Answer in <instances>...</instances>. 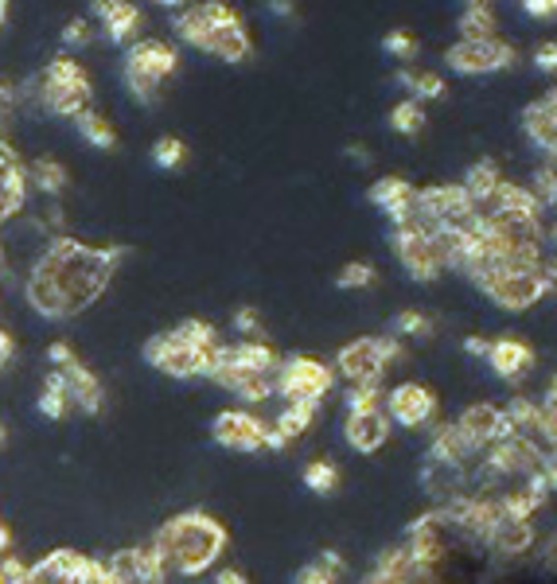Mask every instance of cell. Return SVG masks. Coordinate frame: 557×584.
I'll use <instances>...</instances> for the list:
<instances>
[{
	"mask_svg": "<svg viewBox=\"0 0 557 584\" xmlns=\"http://www.w3.org/2000/svg\"><path fill=\"white\" fill-rule=\"evenodd\" d=\"M121 258H125L121 246L94 250V246L59 234L47 241L44 258L24 277V297L44 320H66L102 297Z\"/></svg>",
	"mask_w": 557,
	"mask_h": 584,
	"instance_id": "1",
	"label": "cell"
},
{
	"mask_svg": "<svg viewBox=\"0 0 557 584\" xmlns=\"http://www.w3.org/2000/svg\"><path fill=\"white\" fill-rule=\"evenodd\" d=\"M226 542H231V534L219 519H211L207 510H184L157 530L149 549L157 554L164 573L203 576L226 554Z\"/></svg>",
	"mask_w": 557,
	"mask_h": 584,
	"instance_id": "2",
	"label": "cell"
},
{
	"mask_svg": "<svg viewBox=\"0 0 557 584\" xmlns=\"http://www.w3.org/2000/svg\"><path fill=\"white\" fill-rule=\"evenodd\" d=\"M180 51L164 39H137L125 47V86L140 105L160 102V86L176 75Z\"/></svg>",
	"mask_w": 557,
	"mask_h": 584,
	"instance_id": "3",
	"label": "cell"
},
{
	"mask_svg": "<svg viewBox=\"0 0 557 584\" xmlns=\"http://www.w3.org/2000/svg\"><path fill=\"white\" fill-rule=\"evenodd\" d=\"M406 359V347L394 335H362L355 344H347L335 355V378H344L347 386H382V374L391 371L394 362Z\"/></svg>",
	"mask_w": 557,
	"mask_h": 584,
	"instance_id": "4",
	"label": "cell"
},
{
	"mask_svg": "<svg viewBox=\"0 0 557 584\" xmlns=\"http://www.w3.org/2000/svg\"><path fill=\"white\" fill-rule=\"evenodd\" d=\"M39 102L55 117H78L83 110H90V78H86L83 63L71 55L51 59L39 78Z\"/></svg>",
	"mask_w": 557,
	"mask_h": 584,
	"instance_id": "5",
	"label": "cell"
},
{
	"mask_svg": "<svg viewBox=\"0 0 557 584\" xmlns=\"http://www.w3.org/2000/svg\"><path fill=\"white\" fill-rule=\"evenodd\" d=\"M332 386H335L332 366L308 359V355L281 359L277 374H273V398H281L285 406H320L332 394Z\"/></svg>",
	"mask_w": 557,
	"mask_h": 584,
	"instance_id": "6",
	"label": "cell"
},
{
	"mask_svg": "<svg viewBox=\"0 0 557 584\" xmlns=\"http://www.w3.org/2000/svg\"><path fill=\"white\" fill-rule=\"evenodd\" d=\"M480 293L503 312H527L554 288V270H492L475 281Z\"/></svg>",
	"mask_w": 557,
	"mask_h": 584,
	"instance_id": "7",
	"label": "cell"
},
{
	"mask_svg": "<svg viewBox=\"0 0 557 584\" xmlns=\"http://www.w3.org/2000/svg\"><path fill=\"white\" fill-rule=\"evenodd\" d=\"M445 63L453 66L456 75L475 78V75H495V71H507V66L519 63V51H515L507 39H456L445 51Z\"/></svg>",
	"mask_w": 557,
	"mask_h": 584,
	"instance_id": "8",
	"label": "cell"
},
{
	"mask_svg": "<svg viewBox=\"0 0 557 584\" xmlns=\"http://www.w3.org/2000/svg\"><path fill=\"white\" fill-rule=\"evenodd\" d=\"M211 351H191V347L180 344L172 332H160L145 344V362H149L152 371L168 374V378H196V374L211 371Z\"/></svg>",
	"mask_w": 557,
	"mask_h": 584,
	"instance_id": "9",
	"label": "cell"
},
{
	"mask_svg": "<svg viewBox=\"0 0 557 584\" xmlns=\"http://www.w3.org/2000/svg\"><path fill=\"white\" fill-rule=\"evenodd\" d=\"M382 401H386V406H382L386 421L409 428V433L433 425V418H437V394H433L425 382H398V386H391V394Z\"/></svg>",
	"mask_w": 557,
	"mask_h": 584,
	"instance_id": "10",
	"label": "cell"
},
{
	"mask_svg": "<svg viewBox=\"0 0 557 584\" xmlns=\"http://www.w3.org/2000/svg\"><path fill=\"white\" fill-rule=\"evenodd\" d=\"M391 246H394V258L401 261V270L409 273L413 281H421V285H433V281L441 277V258L437 250H433V238H429V231H421V226H398V231L391 234Z\"/></svg>",
	"mask_w": 557,
	"mask_h": 584,
	"instance_id": "11",
	"label": "cell"
},
{
	"mask_svg": "<svg viewBox=\"0 0 557 584\" xmlns=\"http://www.w3.org/2000/svg\"><path fill=\"white\" fill-rule=\"evenodd\" d=\"M214 445L231 448V452H261L265 448V421L250 409H223L219 418L211 421Z\"/></svg>",
	"mask_w": 557,
	"mask_h": 584,
	"instance_id": "12",
	"label": "cell"
},
{
	"mask_svg": "<svg viewBox=\"0 0 557 584\" xmlns=\"http://www.w3.org/2000/svg\"><path fill=\"white\" fill-rule=\"evenodd\" d=\"M453 425L460 428V436L475 452H487L492 445H499L503 436H511V425L503 418V406H495V401H472Z\"/></svg>",
	"mask_w": 557,
	"mask_h": 584,
	"instance_id": "13",
	"label": "cell"
},
{
	"mask_svg": "<svg viewBox=\"0 0 557 584\" xmlns=\"http://www.w3.org/2000/svg\"><path fill=\"white\" fill-rule=\"evenodd\" d=\"M203 55L223 59V63H246V59L253 55L250 32H246V24L238 20V12L226 9V4H223V12H219V20H214L211 36H207Z\"/></svg>",
	"mask_w": 557,
	"mask_h": 584,
	"instance_id": "14",
	"label": "cell"
},
{
	"mask_svg": "<svg viewBox=\"0 0 557 584\" xmlns=\"http://www.w3.org/2000/svg\"><path fill=\"white\" fill-rule=\"evenodd\" d=\"M164 569H160L157 554L149 546L137 549H117L106 561V584H164Z\"/></svg>",
	"mask_w": 557,
	"mask_h": 584,
	"instance_id": "15",
	"label": "cell"
},
{
	"mask_svg": "<svg viewBox=\"0 0 557 584\" xmlns=\"http://www.w3.org/2000/svg\"><path fill=\"white\" fill-rule=\"evenodd\" d=\"M487 366L499 374L503 382H522L534 366H539V351L527 344L522 335H499L487 347Z\"/></svg>",
	"mask_w": 557,
	"mask_h": 584,
	"instance_id": "16",
	"label": "cell"
},
{
	"mask_svg": "<svg viewBox=\"0 0 557 584\" xmlns=\"http://www.w3.org/2000/svg\"><path fill=\"white\" fill-rule=\"evenodd\" d=\"M413 191H418V187L409 184V179L382 176V179H374L371 191H367V203L379 207V211L394 223V231H398V226L413 223Z\"/></svg>",
	"mask_w": 557,
	"mask_h": 584,
	"instance_id": "17",
	"label": "cell"
},
{
	"mask_svg": "<svg viewBox=\"0 0 557 584\" xmlns=\"http://www.w3.org/2000/svg\"><path fill=\"white\" fill-rule=\"evenodd\" d=\"M522 133H527V140L534 149L546 152V160L554 157V149H557V94L554 90H546L542 98H534V102L522 110Z\"/></svg>",
	"mask_w": 557,
	"mask_h": 584,
	"instance_id": "18",
	"label": "cell"
},
{
	"mask_svg": "<svg viewBox=\"0 0 557 584\" xmlns=\"http://www.w3.org/2000/svg\"><path fill=\"white\" fill-rule=\"evenodd\" d=\"M90 16H98L106 39H110L113 47L137 44V36H140V9L137 4H125V0H98V4H90Z\"/></svg>",
	"mask_w": 557,
	"mask_h": 584,
	"instance_id": "19",
	"label": "cell"
},
{
	"mask_svg": "<svg viewBox=\"0 0 557 584\" xmlns=\"http://www.w3.org/2000/svg\"><path fill=\"white\" fill-rule=\"evenodd\" d=\"M391 421H386V413L382 409H367V413H347L344 421V436H347V445L355 448V452L362 456H371L379 452L386 440H391Z\"/></svg>",
	"mask_w": 557,
	"mask_h": 584,
	"instance_id": "20",
	"label": "cell"
},
{
	"mask_svg": "<svg viewBox=\"0 0 557 584\" xmlns=\"http://www.w3.org/2000/svg\"><path fill=\"white\" fill-rule=\"evenodd\" d=\"M483 546L492 549L495 557H522L534 546V526H530L527 519H499L487 530Z\"/></svg>",
	"mask_w": 557,
	"mask_h": 584,
	"instance_id": "21",
	"label": "cell"
},
{
	"mask_svg": "<svg viewBox=\"0 0 557 584\" xmlns=\"http://www.w3.org/2000/svg\"><path fill=\"white\" fill-rule=\"evenodd\" d=\"M475 456H480V452L468 445L456 425H437V428H433V440H429V460H433V464L460 468V472H465Z\"/></svg>",
	"mask_w": 557,
	"mask_h": 584,
	"instance_id": "22",
	"label": "cell"
},
{
	"mask_svg": "<svg viewBox=\"0 0 557 584\" xmlns=\"http://www.w3.org/2000/svg\"><path fill=\"white\" fill-rule=\"evenodd\" d=\"M59 374H63V382H66V401H71L75 409H83V413H98V409L106 406L102 382L94 378L83 362H71V366L59 371Z\"/></svg>",
	"mask_w": 557,
	"mask_h": 584,
	"instance_id": "23",
	"label": "cell"
},
{
	"mask_svg": "<svg viewBox=\"0 0 557 584\" xmlns=\"http://www.w3.org/2000/svg\"><path fill=\"white\" fill-rule=\"evenodd\" d=\"M24 184L32 187V191H39L44 199H59L63 195V187L71 184V176H66V164L55 157H36L24 164Z\"/></svg>",
	"mask_w": 557,
	"mask_h": 584,
	"instance_id": "24",
	"label": "cell"
},
{
	"mask_svg": "<svg viewBox=\"0 0 557 584\" xmlns=\"http://www.w3.org/2000/svg\"><path fill=\"white\" fill-rule=\"evenodd\" d=\"M499 184H503V172L495 160H475V164L465 172V179H460V187H465V195L472 199L475 211L487 207V199L499 191Z\"/></svg>",
	"mask_w": 557,
	"mask_h": 584,
	"instance_id": "25",
	"label": "cell"
},
{
	"mask_svg": "<svg viewBox=\"0 0 557 584\" xmlns=\"http://www.w3.org/2000/svg\"><path fill=\"white\" fill-rule=\"evenodd\" d=\"M499 32L495 24V4L487 0H472L460 9V39H492Z\"/></svg>",
	"mask_w": 557,
	"mask_h": 584,
	"instance_id": "26",
	"label": "cell"
},
{
	"mask_svg": "<svg viewBox=\"0 0 557 584\" xmlns=\"http://www.w3.org/2000/svg\"><path fill=\"white\" fill-rule=\"evenodd\" d=\"M75 129H78V137H83L86 145H94V149H102V152L117 149V129H113L110 121H106L98 110H83V113H78Z\"/></svg>",
	"mask_w": 557,
	"mask_h": 584,
	"instance_id": "27",
	"label": "cell"
},
{
	"mask_svg": "<svg viewBox=\"0 0 557 584\" xmlns=\"http://www.w3.org/2000/svg\"><path fill=\"white\" fill-rule=\"evenodd\" d=\"M391 335L394 339H433V335H437V324H433L421 308H401V312L391 320Z\"/></svg>",
	"mask_w": 557,
	"mask_h": 584,
	"instance_id": "28",
	"label": "cell"
},
{
	"mask_svg": "<svg viewBox=\"0 0 557 584\" xmlns=\"http://www.w3.org/2000/svg\"><path fill=\"white\" fill-rule=\"evenodd\" d=\"M66 409H71V401H66V382L59 371H51L44 378V389H39V413H44L47 421H63Z\"/></svg>",
	"mask_w": 557,
	"mask_h": 584,
	"instance_id": "29",
	"label": "cell"
},
{
	"mask_svg": "<svg viewBox=\"0 0 557 584\" xmlns=\"http://www.w3.org/2000/svg\"><path fill=\"white\" fill-rule=\"evenodd\" d=\"M320 406H285L277 413V421H273V433L281 436V440H297V436L308 433V425H312V418H317Z\"/></svg>",
	"mask_w": 557,
	"mask_h": 584,
	"instance_id": "30",
	"label": "cell"
},
{
	"mask_svg": "<svg viewBox=\"0 0 557 584\" xmlns=\"http://www.w3.org/2000/svg\"><path fill=\"white\" fill-rule=\"evenodd\" d=\"M391 129L401 133V137H418V133L425 129V105L413 102V98L398 102V105L391 110Z\"/></svg>",
	"mask_w": 557,
	"mask_h": 584,
	"instance_id": "31",
	"label": "cell"
},
{
	"mask_svg": "<svg viewBox=\"0 0 557 584\" xmlns=\"http://www.w3.org/2000/svg\"><path fill=\"white\" fill-rule=\"evenodd\" d=\"M305 487L312 495H332L335 487H339V468H335V460H312V464L305 468Z\"/></svg>",
	"mask_w": 557,
	"mask_h": 584,
	"instance_id": "32",
	"label": "cell"
},
{
	"mask_svg": "<svg viewBox=\"0 0 557 584\" xmlns=\"http://www.w3.org/2000/svg\"><path fill=\"white\" fill-rule=\"evenodd\" d=\"M374 281H379V270H374L371 261H347L344 270L335 273V288H344V293H351V288H371Z\"/></svg>",
	"mask_w": 557,
	"mask_h": 584,
	"instance_id": "33",
	"label": "cell"
},
{
	"mask_svg": "<svg viewBox=\"0 0 557 584\" xmlns=\"http://www.w3.org/2000/svg\"><path fill=\"white\" fill-rule=\"evenodd\" d=\"M94 32H98V28H94V24H90L86 16L66 20V24H63V36H59V39H63V55H66V51H86V47L94 44Z\"/></svg>",
	"mask_w": 557,
	"mask_h": 584,
	"instance_id": "34",
	"label": "cell"
},
{
	"mask_svg": "<svg viewBox=\"0 0 557 584\" xmlns=\"http://www.w3.org/2000/svg\"><path fill=\"white\" fill-rule=\"evenodd\" d=\"M184 160H187V145L180 137H160L157 145H152V164L157 167L172 172V167H180Z\"/></svg>",
	"mask_w": 557,
	"mask_h": 584,
	"instance_id": "35",
	"label": "cell"
},
{
	"mask_svg": "<svg viewBox=\"0 0 557 584\" xmlns=\"http://www.w3.org/2000/svg\"><path fill=\"white\" fill-rule=\"evenodd\" d=\"M441 94H445V78L437 71H413V90H409L413 102H437Z\"/></svg>",
	"mask_w": 557,
	"mask_h": 584,
	"instance_id": "36",
	"label": "cell"
},
{
	"mask_svg": "<svg viewBox=\"0 0 557 584\" xmlns=\"http://www.w3.org/2000/svg\"><path fill=\"white\" fill-rule=\"evenodd\" d=\"M530 195L539 199V207H546V211H554V199H557V176H554V160H546V164L534 172V187H530Z\"/></svg>",
	"mask_w": 557,
	"mask_h": 584,
	"instance_id": "37",
	"label": "cell"
},
{
	"mask_svg": "<svg viewBox=\"0 0 557 584\" xmlns=\"http://www.w3.org/2000/svg\"><path fill=\"white\" fill-rule=\"evenodd\" d=\"M382 47H386V51H391V55L398 59L401 66H409V63H413V59H418V51H421V47H418V39L409 36V32H401V28H398V32H391V36L382 39Z\"/></svg>",
	"mask_w": 557,
	"mask_h": 584,
	"instance_id": "38",
	"label": "cell"
},
{
	"mask_svg": "<svg viewBox=\"0 0 557 584\" xmlns=\"http://www.w3.org/2000/svg\"><path fill=\"white\" fill-rule=\"evenodd\" d=\"M382 409V386H347V413Z\"/></svg>",
	"mask_w": 557,
	"mask_h": 584,
	"instance_id": "39",
	"label": "cell"
},
{
	"mask_svg": "<svg viewBox=\"0 0 557 584\" xmlns=\"http://www.w3.org/2000/svg\"><path fill=\"white\" fill-rule=\"evenodd\" d=\"M234 332H238L242 339H250V344L265 339V335H261V315H258V308H238V312H234Z\"/></svg>",
	"mask_w": 557,
	"mask_h": 584,
	"instance_id": "40",
	"label": "cell"
},
{
	"mask_svg": "<svg viewBox=\"0 0 557 584\" xmlns=\"http://www.w3.org/2000/svg\"><path fill=\"white\" fill-rule=\"evenodd\" d=\"M47 362H51L55 371H66L71 362H78V359H75V347H71V344H63V339H59V344H51V347H47Z\"/></svg>",
	"mask_w": 557,
	"mask_h": 584,
	"instance_id": "41",
	"label": "cell"
},
{
	"mask_svg": "<svg viewBox=\"0 0 557 584\" xmlns=\"http://www.w3.org/2000/svg\"><path fill=\"white\" fill-rule=\"evenodd\" d=\"M320 569H324L327 576H332V581H339V576L347 573V561H344V554H335V549H324V554H320V561H317Z\"/></svg>",
	"mask_w": 557,
	"mask_h": 584,
	"instance_id": "42",
	"label": "cell"
},
{
	"mask_svg": "<svg viewBox=\"0 0 557 584\" xmlns=\"http://www.w3.org/2000/svg\"><path fill=\"white\" fill-rule=\"evenodd\" d=\"M522 12H527L530 20H554L557 4H554V0H527V4H522Z\"/></svg>",
	"mask_w": 557,
	"mask_h": 584,
	"instance_id": "43",
	"label": "cell"
},
{
	"mask_svg": "<svg viewBox=\"0 0 557 584\" xmlns=\"http://www.w3.org/2000/svg\"><path fill=\"white\" fill-rule=\"evenodd\" d=\"M534 66H539V71H546V75H554V66H557V47H554V44H542L539 51H534Z\"/></svg>",
	"mask_w": 557,
	"mask_h": 584,
	"instance_id": "44",
	"label": "cell"
},
{
	"mask_svg": "<svg viewBox=\"0 0 557 584\" xmlns=\"http://www.w3.org/2000/svg\"><path fill=\"white\" fill-rule=\"evenodd\" d=\"M297 584H335V581L324 573V569L317 566V561H312V566H305V569L297 573Z\"/></svg>",
	"mask_w": 557,
	"mask_h": 584,
	"instance_id": "45",
	"label": "cell"
},
{
	"mask_svg": "<svg viewBox=\"0 0 557 584\" xmlns=\"http://www.w3.org/2000/svg\"><path fill=\"white\" fill-rule=\"evenodd\" d=\"M487 339H483V335H468L465 339V355H472V359H487Z\"/></svg>",
	"mask_w": 557,
	"mask_h": 584,
	"instance_id": "46",
	"label": "cell"
},
{
	"mask_svg": "<svg viewBox=\"0 0 557 584\" xmlns=\"http://www.w3.org/2000/svg\"><path fill=\"white\" fill-rule=\"evenodd\" d=\"M12 355H16V344H12V335L0 327V371H4V366L12 362Z\"/></svg>",
	"mask_w": 557,
	"mask_h": 584,
	"instance_id": "47",
	"label": "cell"
},
{
	"mask_svg": "<svg viewBox=\"0 0 557 584\" xmlns=\"http://www.w3.org/2000/svg\"><path fill=\"white\" fill-rule=\"evenodd\" d=\"M214 584H250V581H246V573H238V569H219Z\"/></svg>",
	"mask_w": 557,
	"mask_h": 584,
	"instance_id": "48",
	"label": "cell"
},
{
	"mask_svg": "<svg viewBox=\"0 0 557 584\" xmlns=\"http://www.w3.org/2000/svg\"><path fill=\"white\" fill-rule=\"evenodd\" d=\"M9 113H12V90L9 86H0V125L9 121Z\"/></svg>",
	"mask_w": 557,
	"mask_h": 584,
	"instance_id": "49",
	"label": "cell"
},
{
	"mask_svg": "<svg viewBox=\"0 0 557 584\" xmlns=\"http://www.w3.org/2000/svg\"><path fill=\"white\" fill-rule=\"evenodd\" d=\"M347 157H351V160H355V164H362V167L371 164V152L362 149V145H351V149H347Z\"/></svg>",
	"mask_w": 557,
	"mask_h": 584,
	"instance_id": "50",
	"label": "cell"
},
{
	"mask_svg": "<svg viewBox=\"0 0 557 584\" xmlns=\"http://www.w3.org/2000/svg\"><path fill=\"white\" fill-rule=\"evenodd\" d=\"M9 546H12V538H9V526L0 522V561H4V554H9Z\"/></svg>",
	"mask_w": 557,
	"mask_h": 584,
	"instance_id": "51",
	"label": "cell"
},
{
	"mask_svg": "<svg viewBox=\"0 0 557 584\" xmlns=\"http://www.w3.org/2000/svg\"><path fill=\"white\" fill-rule=\"evenodd\" d=\"M270 12L273 16H293L297 9H293V4H270Z\"/></svg>",
	"mask_w": 557,
	"mask_h": 584,
	"instance_id": "52",
	"label": "cell"
},
{
	"mask_svg": "<svg viewBox=\"0 0 557 584\" xmlns=\"http://www.w3.org/2000/svg\"><path fill=\"white\" fill-rule=\"evenodd\" d=\"M4 16H9V9H4V4H0V28H4Z\"/></svg>",
	"mask_w": 557,
	"mask_h": 584,
	"instance_id": "53",
	"label": "cell"
},
{
	"mask_svg": "<svg viewBox=\"0 0 557 584\" xmlns=\"http://www.w3.org/2000/svg\"><path fill=\"white\" fill-rule=\"evenodd\" d=\"M0 584H4V576H0Z\"/></svg>",
	"mask_w": 557,
	"mask_h": 584,
	"instance_id": "54",
	"label": "cell"
},
{
	"mask_svg": "<svg viewBox=\"0 0 557 584\" xmlns=\"http://www.w3.org/2000/svg\"><path fill=\"white\" fill-rule=\"evenodd\" d=\"M0 265H4V261H0Z\"/></svg>",
	"mask_w": 557,
	"mask_h": 584,
	"instance_id": "55",
	"label": "cell"
}]
</instances>
